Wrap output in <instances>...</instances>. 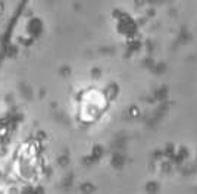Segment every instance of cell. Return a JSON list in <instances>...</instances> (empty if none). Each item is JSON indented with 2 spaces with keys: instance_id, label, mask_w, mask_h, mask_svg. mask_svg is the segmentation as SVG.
I'll list each match as a JSON object with an SVG mask.
<instances>
[{
  "instance_id": "6da1fadb",
  "label": "cell",
  "mask_w": 197,
  "mask_h": 194,
  "mask_svg": "<svg viewBox=\"0 0 197 194\" xmlns=\"http://www.w3.org/2000/svg\"><path fill=\"white\" fill-rule=\"evenodd\" d=\"M40 147H41V144H40L38 140H34V141H31V143H30V150H31V153H37V151L40 150Z\"/></svg>"
},
{
  "instance_id": "7a4b0ae2",
  "label": "cell",
  "mask_w": 197,
  "mask_h": 194,
  "mask_svg": "<svg viewBox=\"0 0 197 194\" xmlns=\"http://www.w3.org/2000/svg\"><path fill=\"white\" fill-rule=\"evenodd\" d=\"M7 134H9V126L7 125H2L0 126V138L7 137Z\"/></svg>"
},
{
  "instance_id": "3957f363",
  "label": "cell",
  "mask_w": 197,
  "mask_h": 194,
  "mask_svg": "<svg viewBox=\"0 0 197 194\" xmlns=\"http://www.w3.org/2000/svg\"><path fill=\"white\" fill-rule=\"evenodd\" d=\"M5 151H6L5 143H0V154H5Z\"/></svg>"
},
{
  "instance_id": "277c9868",
  "label": "cell",
  "mask_w": 197,
  "mask_h": 194,
  "mask_svg": "<svg viewBox=\"0 0 197 194\" xmlns=\"http://www.w3.org/2000/svg\"><path fill=\"white\" fill-rule=\"evenodd\" d=\"M2 9H3V5H2V3H0V12H2Z\"/></svg>"
},
{
  "instance_id": "5b68a950",
  "label": "cell",
  "mask_w": 197,
  "mask_h": 194,
  "mask_svg": "<svg viewBox=\"0 0 197 194\" xmlns=\"http://www.w3.org/2000/svg\"><path fill=\"white\" fill-rule=\"evenodd\" d=\"M0 176H2V172H0Z\"/></svg>"
}]
</instances>
